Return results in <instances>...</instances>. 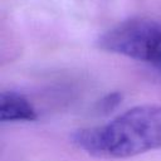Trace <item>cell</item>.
<instances>
[{
  "mask_svg": "<svg viewBox=\"0 0 161 161\" xmlns=\"http://www.w3.org/2000/svg\"><path fill=\"white\" fill-rule=\"evenodd\" d=\"M82 151L99 158H127L161 147V104L133 107L104 125L72 135Z\"/></svg>",
  "mask_w": 161,
  "mask_h": 161,
  "instance_id": "1",
  "label": "cell"
},
{
  "mask_svg": "<svg viewBox=\"0 0 161 161\" xmlns=\"http://www.w3.org/2000/svg\"><path fill=\"white\" fill-rule=\"evenodd\" d=\"M101 49L161 68V20L133 18L104 31L97 40Z\"/></svg>",
  "mask_w": 161,
  "mask_h": 161,
  "instance_id": "2",
  "label": "cell"
},
{
  "mask_svg": "<svg viewBox=\"0 0 161 161\" xmlns=\"http://www.w3.org/2000/svg\"><path fill=\"white\" fill-rule=\"evenodd\" d=\"M36 118L35 107L24 94L15 91H3L0 93L1 122H29Z\"/></svg>",
  "mask_w": 161,
  "mask_h": 161,
  "instance_id": "3",
  "label": "cell"
},
{
  "mask_svg": "<svg viewBox=\"0 0 161 161\" xmlns=\"http://www.w3.org/2000/svg\"><path fill=\"white\" fill-rule=\"evenodd\" d=\"M122 99V96L118 93V92H114V93H109L107 96H104L99 103H98V108L102 109L103 112H108V111H112L113 108H116L119 102Z\"/></svg>",
  "mask_w": 161,
  "mask_h": 161,
  "instance_id": "4",
  "label": "cell"
}]
</instances>
